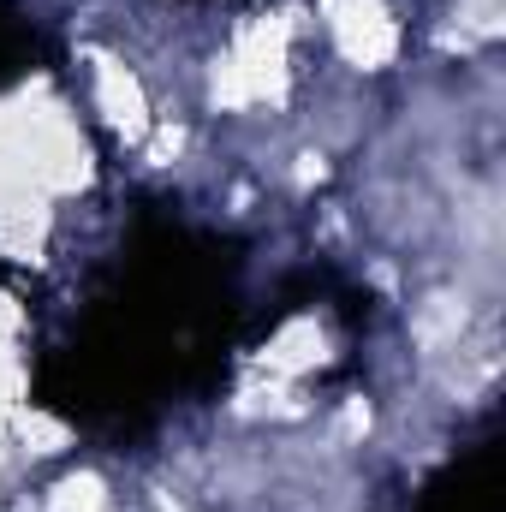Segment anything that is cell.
<instances>
[{
  "label": "cell",
  "instance_id": "cell-1",
  "mask_svg": "<svg viewBox=\"0 0 506 512\" xmlns=\"http://www.w3.org/2000/svg\"><path fill=\"white\" fill-rule=\"evenodd\" d=\"M322 12H328V30H334L340 54L352 66L376 72V66H387L399 54V30H393V18H387L381 0H328Z\"/></svg>",
  "mask_w": 506,
  "mask_h": 512
},
{
  "label": "cell",
  "instance_id": "cell-2",
  "mask_svg": "<svg viewBox=\"0 0 506 512\" xmlns=\"http://www.w3.org/2000/svg\"><path fill=\"white\" fill-rule=\"evenodd\" d=\"M328 352H322V328L316 322H292L268 352H262V364L274 370V376H304L310 364H322Z\"/></svg>",
  "mask_w": 506,
  "mask_h": 512
},
{
  "label": "cell",
  "instance_id": "cell-3",
  "mask_svg": "<svg viewBox=\"0 0 506 512\" xmlns=\"http://www.w3.org/2000/svg\"><path fill=\"white\" fill-rule=\"evenodd\" d=\"M96 84H102V108H108V120L120 131H143V90H137V78H131L126 66H114V60H102V72H96Z\"/></svg>",
  "mask_w": 506,
  "mask_h": 512
},
{
  "label": "cell",
  "instance_id": "cell-4",
  "mask_svg": "<svg viewBox=\"0 0 506 512\" xmlns=\"http://www.w3.org/2000/svg\"><path fill=\"white\" fill-rule=\"evenodd\" d=\"M48 512H108V489L96 471H72L60 477V489L48 495Z\"/></svg>",
  "mask_w": 506,
  "mask_h": 512
},
{
  "label": "cell",
  "instance_id": "cell-5",
  "mask_svg": "<svg viewBox=\"0 0 506 512\" xmlns=\"http://www.w3.org/2000/svg\"><path fill=\"white\" fill-rule=\"evenodd\" d=\"M18 435L30 441V453H60V447H72L66 423H54V417H42V411H18Z\"/></svg>",
  "mask_w": 506,
  "mask_h": 512
}]
</instances>
